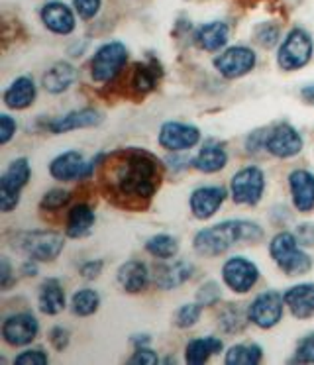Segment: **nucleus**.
I'll list each match as a JSON object with an SVG mask.
<instances>
[{
    "mask_svg": "<svg viewBox=\"0 0 314 365\" xmlns=\"http://www.w3.org/2000/svg\"><path fill=\"white\" fill-rule=\"evenodd\" d=\"M104 167L110 191L116 197L128 200H149L156 195L161 182V163L159 159L146 150H120L112 155H104Z\"/></svg>",
    "mask_w": 314,
    "mask_h": 365,
    "instance_id": "f257e3e1",
    "label": "nucleus"
},
{
    "mask_svg": "<svg viewBox=\"0 0 314 365\" xmlns=\"http://www.w3.org/2000/svg\"><path fill=\"white\" fill-rule=\"evenodd\" d=\"M261 238H263V228L258 222H251L245 218H232L196 232L193 238V247L203 257H218L238 244H248V242L255 244Z\"/></svg>",
    "mask_w": 314,
    "mask_h": 365,
    "instance_id": "f03ea898",
    "label": "nucleus"
},
{
    "mask_svg": "<svg viewBox=\"0 0 314 365\" xmlns=\"http://www.w3.org/2000/svg\"><path fill=\"white\" fill-rule=\"evenodd\" d=\"M269 255L277 263V267L289 277L306 275L314 265L313 257L306 254L303 246L298 244L295 232L275 234L271 242H269Z\"/></svg>",
    "mask_w": 314,
    "mask_h": 365,
    "instance_id": "7ed1b4c3",
    "label": "nucleus"
},
{
    "mask_svg": "<svg viewBox=\"0 0 314 365\" xmlns=\"http://www.w3.org/2000/svg\"><path fill=\"white\" fill-rule=\"evenodd\" d=\"M14 246L30 259L49 263L55 262L61 255V252L65 250V238L59 232L54 230H30L22 232Z\"/></svg>",
    "mask_w": 314,
    "mask_h": 365,
    "instance_id": "20e7f679",
    "label": "nucleus"
},
{
    "mask_svg": "<svg viewBox=\"0 0 314 365\" xmlns=\"http://www.w3.org/2000/svg\"><path fill=\"white\" fill-rule=\"evenodd\" d=\"M31 179V165L26 158L12 159L0 175V210L8 215L20 205L24 187Z\"/></svg>",
    "mask_w": 314,
    "mask_h": 365,
    "instance_id": "39448f33",
    "label": "nucleus"
},
{
    "mask_svg": "<svg viewBox=\"0 0 314 365\" xmlns=\"http://www.w3.org/2000/svg\"><path fill=\"white\" fill-rule=\"evenodd\" d=\"M314 53V41L303 28H293L277 51V63L283 71H298L310 63Z\"/></svg>",
    "mask_w": 314,
    "mask_h": 365,
    "instance_id": "423d86ee",
    "label": "nucleus"
},
{
    "mask_svg": "<svg viewBox=\"0 0 314 365\" xmlns=\"http://www.w3.org/2000/svg\"><path fill=\"white\" fill-rule=\"evenodd\" d=\"M128 48L122 41H106L96 49L91 59V79L94 83H110L122 73L128 63Z\"/></svg>",
    "mask_w": 314,
    "mask_h": 365,
    "instance_id": "0eeeda50",
    "label": "nucleus"
},
{
    "mask_svg": "<svg viewBox=\"0 0 314 365\" xmlns=\"http://www.w3.org/2000/svg\"><path fill=\"white\" fill-rule=\"evenodd\" d=\"M265 173L258 165L242 167L230 179V197L236 205L255 207L265 192Z\"/></svg>",
    "mask_w": 314,
    "mask_h": 365,
    "instance_id": "6e6552de",
    "label": "nucleus"
},
{
    "mask_svg": "<svg viewBox=\"0 0 314 365\" xmlns=\"http://www.w3.org/2000/svg\"><path fill=\"white\" fill-rule=\"evenodd\" d=\"M104 153H98L96 158L86 161L81 151L67 150L59 153L57 158L51 159L49 163V175L55 181H78V179H88L93 177L94 169L98 163H102Z\"/></svg>",
    "mask_w": 314,
    "mask_h": 365,
    "instance_id": "1a4fd4ad",
    "label": "nucleus"
},
{
    "mask_svg": "<svg viewBox=\"0 0 314 365\" xmlns=\"http://www.w3.org/2000/svg\"><path fill=\"white\" fill-rule=\"evenodd\" d=\"M285 299L279 291H263L248 304V317L253 326L259 330H271L279 324L285 314Z\"/></svg>",
    "mask_w": 314,
    "mask_h": 365,
    "instance_id": "9d476101",
    "label": "nucleus"
},
{
    "mask_svg": "<svg viewBox=\"0 0 314 365\" xmlns=\"http://www.w3.org/2000/svg\"><path fill=\"white\" fill-rule=\"evenodd\" d=\"M214 69L228 81L242 79L248 73H251L258 65L255 51L248 46H232L224 48L218 56L214 57Z\"/></svg>",
    "mask_w": 314,
    "mask_h": 365,
    "instance_id": "9b49d317",
    "label": "nucleus"
},
{
    "mask_svg": "<svg viewBox=\"0 0 314 365\" xmlns=\"http://www.w3.org/2000/svg\"><path fill=\"white\" fill-rule=\"evenodd\" d=\"M222 281L236 294L250 293L259 281V267L245 255H232L222 265Z\"/></svg>",
    "mask_w": 314,
    "mask_h": 365,
    "instance_id": "f8f14e48",
    "label": "nucleus"
},
{
    "mask_svg": "<svg viewBox=\"0 0 314 365\" xmlns=\"http://www.w3.org/2000/svg\"><path fill=\"white\" fill-rule=\"evenodd\" d=\"M38 334L39 322L31 312H14L4 318L0 326V336L10 348L30 346L31 341L38 338Z\"/></svg>",
    "mask_w": 314,
    "mask_h": 365,
    "instance_id": "ddd939ff",
    "label": "nucleus"
},
{
    "mask_svg": "<svg viewBox=\"0 0 314 365\" xmlns=\"http://www.w3.org/2000/svg\"><path fill=\"white\" fill-rule=\"evenodd\" d=\"M305 140L297 128L281 122L265 132V151L277 159H290L303 151Z\"/></svg>",
    "mask_w": 314,
    "mask_h": 365,
    "instance_id": "4468645a",
    "label": "nucleus"
},
{
    "mask_svg": "<svg viewBox=\"0 0 314 365\" xmlns=\"http://www.w3.org/2000/svg\"><path fill=\"white\" fill-rule=\"evenodd\" d=\"M201 130L195 124H187V122H165L163 126L159 128L157 134V143L163 148L165 151H188L196 148L201 143Z\"/></svg>",
    "mask_w": 314,
    "mask_h": 365,
    "instance_id": "2eb2a0df",
    "label": "nucleus"
},
{
    "mask_svg": "<svg viewBox=\"0 0 314 365\" xmlns=\"http://www.w3.org/2000/svg\"><path fill=\"white\" fill-rule=\"evenodd\" d=\"M226 197L228 191L224 187H220V185H204V187H198L188 197L191 215L195 216L196 220H211L212 216L218 212L220 207L224 205Z\"/></svg>",
    "mask_w": 314,
    "mask_h": 365,
    "instance_id": "dca6fc26",
    "label": "nucleus"
},
{
    "mask_svg": "<svg viewBox=\"0 0 314 365\" xmlns=\"http://www.w3.org/2000/svg\"><path fill=\"white\" fill-rule=\"evenodd\" d=\"M195 273V265L185 259H169V262L159 263L151 273V281L157 289L161 291H171V289H179L191 281Z\"/></svg>",
    "mask_w": 314,
    "mask_h": 365,
    "instance_id": "f3484780",
    "label": "nucleus"
},
{
    "mask_svg": "<svg viewBox=\"0 0 314 365\" xmlns=\"http://www.w3.org/2000/svg\"><path fill=\"white\" fill-rule=\"evenodd\" d=\"M102 120H104V116L96 108H78V110H71L67 114L49 120L46 124V130H49L51 134H67L73 130L98 126Z\"/></svg>",
    "mask_w": 314,
    "mask_h": 365,
    "instance_id": "a211bd4d",
    "label": "nucleus"
},
{
    "mask_svg": "<svg viewBox=\"0 0 314 365\" xmlns=\"http://www.w3.org/2000/svg\"><path fill=\"white\" fill-rule=\"evenodd\" d=\"M289 191L293 207L303 215L314 210V173L308 169H295L289 175Z\"/></svg>",
    "mask_w": 314,
    "mask_h": 365,
    "instance_id": "6ab92c4d",
    "label": "nucleus"
},
{
    "mask_svg": "<svg viewBox=\"0 0 314 365\" xmlns=\"http://www.w3.org/2000/svg\"><path fill=\"white\" fill-rule=\"evenodd\" d=\"M39 18H41V22L47 30L51 34H57V36H69L77 26L75 12L59 0H51V2L44 4Z\"/></svg>",
    "mask_w": 314,
    "mask_h": 365,
    "instance_id": "aec40b11",
    "label": "nucleus"
},
{
    "mask_svg": "<svg viewBox=\"0 0 314 365\" xmlns=\"http://www.w3.org/2000/svg\"><path fill=\"white\" fill-rule=\"evenodd\" d=\"M116 279L126 293L138 294L143 293L149 287V283H151V273H149L148 265L140 262V259H128V262L122 263L118 267Z\"/></svg>",
    "mask_w": 314,
    "mask_h": 365,
    "instance_id": "412c9836",
    "label": "nucleus"
},
{
    "mask_svg": "<svg viewBox=\"0 0 314 365\" xmlns=\"http://www.w3.org/2000/svg\"><path fill=\"white\" fill-rule=\"evenodd\" d=\"M38 98V87L31 77H18L14 79L2 93V101L10 110H26Z\"/></svg>",
    "mask_w": 314,
    "mask_h": 365,
    "instance_id": "4be33fe9",
    "label": "nucleus"
},
{
    "mask_svg": "<svg viewBox=\"0 0 314 365\" xmlns=\"http://www.w3.org/2000/svg\"><path fill=\"white\" fill-rule=\"evenodd\" d=\"M283 299L290 314L298 320H308L314 317V283H298L289 287L283 293Z\"/></svg>",
    "mask_w": 314,
    "mask_h": 365,
    "instance_id": "5701e85b",
    "label": "nucleus"
},
{
    "mask_svg": "<svg viewBox=\"0 0 314 365\" xmlns=\"http://www.w3.org/2000/svg\"><path fill=\"white\" fill-rule=\"evenodd\" d=\"M191 165L195 167L198 173H218V171H222L228 165L226 148L220 142H216V140H208V142L203 143V148L193 158Z\"/></svg>",
    "mask_w": 314,
    "mask_h": 365,
    "instance_id": "b1692460",
    "label": "nucleus"
},
{
    "mask_svg": "<svg viewBox=\"0 0 314 365\" xmlns=\"http://www.w3.org/2000/svg\"><path fill=\"white\" fill-rule=\"evenodd\" d=\"M67 307V297L61 281L55 277H47L41 281L38 289V309L46 317H55Z\"/></svg>",
    "mask_w": 314,
    "mask_h": 365,
    "instance_id": "393cba45",
    "label": "nucleus"
},
{
    "mask_svg": "<svg viewBox=\"0 0 314 365\" xmlns=\"http://www.w3.org/2000/svg\"><path fill=\"white\" fill-rule=\"evenodd\" d=\"M228 40H230V28L222 20H212L208 24L198 26L195 32L196 46L208 53H220L226 48Z\"/></svg>",
    "mask_w": 314,
    "mask_h": 365,
    "instance_id": "a878e982",
    "label": "nucleus"
},
{
    "mask_svg": "<svg viewBox=\"0 0 314 365\" xmlns=\"http://www.w3.org/2000/svg\"><path fill=\"white\" fill-rule=\"evenodd\" d=\"M75 81H77V69L67 61H57L44 73L41 87L49 95H63L75 85Z\"/></svg>",
    "mask_w": 314,
    "mask_h": 365,
    "instance_id": "bb28decb",
    "label": "nucleus"
},
{
    "mask_svg": "<svg viewBox=\"0 0 314 365\" xmlns=\"http://www.w3.org/2000/svg\"><path fill=\"white\" fill-rule=\"evenodd\" d=\"M96 215L94 210L85 202H78L75 207L69 208L67 220H65V236L67 238H85L94 228Z\"/></svg>",
    "mask_w": 314,
    "mask_h": 365,
    "instance_id": "cd10ccee",
    "label": "nucleus"
},
{
    "mask_svg": "<svg viewBox=\"0 0 314 365\" xmlns=\"http://www.w3.org/2000/svg\"><path fill=\"white\" fill-rule=\"evenodd\" d=\"M222 349H224V341L220 340L218 336L195 338L185 346V361L188 365H203L212 356H218Z\"/></svg>",
    "mask_w": 314,
    "mask_h": 365,
    "instance_id": "c85d7f7f",
    "label": "nucleus"
},
{
    "mask_svg": "<svg viewBox=\"0 0 314 365\" xmlns=\"http://www.w3.org/2000/svg\"><path fill=\"white\" fill-rule=\"evenodd\" d=\"M250 324L248 309H243L242 304L230 302L218 314V326L222 332L226 334H240L245 330V326Z\"/></svg>",
    "mask_w": 314,
    "mask_h": 365,
    "instance_id": "c756f323",
    "label": "nucleus"
},
{
    "mask_svg": "<svg viewBox=\"0 0 314 365\" xmlns=\"http://www.w3.org/2000/svg\"><path fill=\"white\" fill-rule=\"evenodd\" d=\"M146 252L159 262H169L179 255V240L171 234H156L146 242Z\"/></svg>",
    "mask_w": 314,
    "mask_h": 365,
    "instance_id": "7c9ffc66",
    "label": "nucleus"
},
{
    "mask_svg": "<svg viewBox=\"0 0 314 365\" xmlns=\"http://www.w3.org/2000/svg\"><path fill=\"white\" fill-rule=\"evenodd\" d=\"M263 359V349L259 344H236L230 346L224 356L226 365H258Z\"/></svg>",
    "mask_w": 314,
    "mask_h": 365,
    "instance_id": "2f4dec72",
    "label": "nucleus"
},
{
    "mask_svg": "<svg viewBox=\"0 0 314 365\" xmlns=\"http://www.w3.org/2000/svg\"><path fill=\"white\" fill-rule=\"evenodd\" d=\"M101 293L94 289H78L71 297V312L75 317L86 318L93 317L94 312H98L101 309Z\"/></svg>",
    "mask_w": 314,
    "mask_h": 365,
    "instance_id": "473e14b6",
    "label": "nucleus"
},
{
    "mask_svg": "<svg viewBox=\"0 0 314 365\" xmlns=\"http://www.w3.org/2000/svg\"><path fill=\"white\" fill-rule=\"evenodd\" d=\"M157 75L159 71L156 69V65H146V63H136L132 71V88L138 95H148L151 93L157 85Z\"/></svg>",
    "mask_w": 314,
    "mask_h": 365,
    "instance_id": "72a5a7b5",
    "label": "nucleus"
},
{
    "mask_svg": "<svg viewBox=\"0 0 314 365\" xmlns=\"http://www.w3.org/2000/svg\"><path fill=\"white\" fill-rule=\"evenodd\" d=\"M203 309L204 307L201 302H185V304H181L179 309L175 310L173 322L181 330H188V328L198 324V320L203 317Z\"/></svg>",
    "mask_w": 314,
    "mask_h": 365,
    "instance_id": "f704fd0d",
    "label": "nucleus"
},
{
    "mask_svg": "<svg viewBox=\"0 0 314 365\" xmlns=\"http://www.w3.org/2000/svg\"><path fill=\"white\" fill-rule=\"evenodd\" d=\"M253 40L263 49H271L281 40V30H279V26L271 24V22H261L253 28Z\"/></svg>",
    "mask_w": 314,
    "mask_h": 365,
    "instance_id": "c9c22d12",
    "label": "nucleus"
},
{
    "mask_svg": "<svg viewBox=\"0 0 314 365\" xmlns=\"http://www.w3.org/2000/svg\"><path fill=\"white\" fill-rule=\"evenodd\" d=\"M71 200V192L65 189H51L47 191L41 200H39V208L41 210H61L63 207H67Z\"/></svg>",
    "mask_w": 314,
    "mask_h": 365,
    "instance_id": "e433bc0d",
    "label": "nucleus"
},
{
    "mask_svg": "<svg viewBox=\"0 0 314 365\" xmlns=\"http://www.w3.org/2000/svg\"><path fill=\"white\" fill-rule=\"evenodd\" d=\"M290 364H314V332L306 334L297 341Z\"/></svg>",
    "mask_w": 314,
    "mask_h": 365,
    "instance_id": "4c0bfd02",
    "label": "nucleus"
},
{
    "mask_svg": "<svg viewBox=\"0 0 314 365\" xmlns=\"http://www.w3.org/2000/svg\"><path fill=\"white\" fill-rule=\"evenodd\" d=\"M220 299H222V289L216 281H206L196 291V302H201L203 307H214Z\"/></svg>",
    "mask_w": 314,
    "mask_h": 365,
    "instance_id": "58836bf2",
    "label": "nucleus"
},
{
    "mask_svg": "<svg viewBox=\"0 0 314 365\" xmlns=\"http://www.w3.org/2000/svg\"><path fill=\"white\" fill-rule=\"evenodd\" d=\"M14 365H47L49 356L44 348H28L12 359Z\"/></svg>",
    "mask_w": 314,
    "mask_h": 365,
    "instance_id": "ea45409f",
    "label": "nucleus"
},
{
    "mask_svg": "<svg viewBox=\"0 0 314 365\" xmlns=\"http://www.w3.org/2000/svg\"><path fill=\"white\" fill-rule=\"evenodd\" d=\"M73 4H75V12L78 14V18L93 20L101 10L102 0H73Z\"/></svg>",
    "mask_w": 314,
    "mask_h": 365,
    "instance_id": "a19ab883",
    "label": "nucleus"
},
{
    "mask_svg": "<svg viewBox=\"0 0 314 365\" xmlns=\"http://www.w3.org/2000/svg\"><path fill=\"white\" fill-rule=\"evenodd\" d=\"M49 344H51L57 351H65L71 344V332L65 326H54V328L49 330Z\"/></svg>",
    "mask_w": 314,
    "mask_h": 365,
    "instance_id": "79ce46f5",
    "label": "nucleus"
},
{
    "mask_svg": "<svg viewBox=\"0 0 314 365\" xmlns=\"http://www.w3.org/2000/svg\"><path fill=\"white\" fill-rule=\"evenodd\" d=\"M128 364L136 365H157L159 364V356L149 346H141V348L133 349L132 357L128 359Z\"/></svg>",
    "mask_w": 314,
    "mask_h": 365,
    "instance_id": "37998d69",
    "label": "nucleus"
},
{
    "mask_svg": "<svg viewBox=\"0 0 314 365\" xmlns=\"http://www.w3.org/2000/svg\"><path fill=\"white\" fill-rule=\"evenodd\" d=\"M16 130H18V122L10 114H0V143L2 145H6L14 138Z\"/></svg>",
    "mask_w": 314,
    "mask_h": 365,
    "instance_id": "c03bdc74",
    "label": "nucleus"
},
{
    "mask_svg": "<svg viewBox=\"0 0 314 365\" xmlns=\"http://www.w3.org/2000/svg\"><path fill=\"white\" fill-rule=\"evenodd\" d=\"M102 269H104V262L102 259H88L81 267H78V275L86 281H94L96 277H101Z\"/></svg>",
    "mask_w": 314,
    "mask_h": 365,
    "instance_id": "a18cd8bd",
    "label": "nucleus"
},
{
    "mask_svg": "<svg viewBox=\"0 0 314 365\" xmlns=\"http://www.w3.org/2000/svg\"><path fill=\"white\" fill-rule=\"evenodd\" d=\"M295 236H297L298 244L303 247H314V222L298 224Z\"/></svg>",
    "mask_w": 314,
    "mask_h": 365,
    "instance_id": "49530a36",
    "label": "nucleus"
},
{
    "mask_svg": "<svg viewBox=\"0 0 314 365\" xmlns=\"http://www.w3.org/2000/svg\"><path fill=\"white\" fill-rule=\"evenodd\" d=\"M183 153H185V151H173L171 155L165 159V161H167V165L171 167L173 171H181V169H187V167L191 165V161H193V159H187Z\"/></svg>",
    "mask_w": 314,
    "mask_h": 365,
    "instance_id": "de8ad7c7",
    "label": "nucleus"
},
{
    "mask_svg": "<svg viewBox=\"0 0 314 365\" xmlns=\"http://www.w3.org/2000/svg\"><path fill=\"white\" fill-rule=\"evenodd\" d=\"M10 283H12V265H10L8 257H2L0 259V287H2V291H8Z\"/></svg>",
    "mask_w": 314,
    "mask_h": 365,
    "instance_id": "09e8293b",
    "label": "nucleus"
},
{
    "mask_svg": "<svg viewBox=\"0 0 314 365\" xmlns=\"http://www.w3.org/2000/svg\"><path fill=\"white\" fill-rule=\"evenodd\" d=\"M38 263L39 262H36V259H30V257H28V262L22 263L20 271H22L26 277H36V275H38Z\"/></svg>",
    "mask_w": 314,
    "mask_h": 365,
    "instance_id": "8fccbe9b",
    "label": "nucleus"
},
{
    "mask_svg": "<svg viewBox=\"0 0 314 365\" xmlns=\"http://www.w3.org/2000/svg\"><path fill=\"white\" fill-rule=\"evenodd\" d=\"M300 98L305 101L306 104H314V83H310V85H306V87L300 88Z\"/></svg>",
    "mask_w": 314,
    "mask_h": 365,
    "instance_id": "3c124183",
    "label": "nucleus"
},
{
    "mask_svg": "<svg viewBox=\"0 0 314 365\" xmlns=\"http://www.w3.org/2000/svg\"><path fill=\"white\" fill-rule=\"evenodd\" d=\"M130 341L133 344V348H141V346H149L151 338H149V334H136V336H132Z\"/></svg>",
    "mask_w": 314,
    "mask_h": 365,
    "instance_id": "603ef678",
    "label": "nucleus"
}]
</instances>
